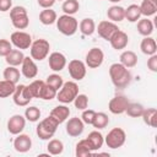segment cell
I'll use <instances>...</instances> for the list:
<instances>
[{
	"instance_id": "74e56055",
	"label": "cell",
	"mask_w": 157,
	"mask_h": 157,
	"mask_svg": "<svg viewBox=\"0 0 157 157\" xmlns=\"http://www.w3.org/2000/svg\"><path fill=\"white\" fill-rule=\"evenodd\" d=\"M80 9V2L77 0H64L61 5V10L64 11L65 15H74Z\"/></svg>"
},
{
	"instance_id": "d4e9b609",
	"label": "cell",
	"mask_w": 157,
	"mask_h": 157,
	"mask_svg": "<svg viewBox=\"0 0 157 157\" xmlns=\"http://www.w3.org/2000/svg\"><path fill=\"white\" fill-rule=\"evenodd\" d=\"M140 6L141 16L150 17L157 12V0H142Z\"/></svg>"
},
{
	"instance_id": "44dd1931",
	"label": "cell",
	"mask_w": 157,
	"mask_h": 157,
	"mask_svg": "<svg viewBox=\"0 0 157 157\" xmlns=\"http://www.w3.org/2000/svg\"><path fill=\"white\" fill-rule=\"evenodd\" d=\"M86 140L88 141V144H90V146L92 148V152L93 151H98L103 146V144H104V137H103V135L97 129L91 131L88 134V136L86 137Z\"/></svg>"
},
{
	"instance_id": "2e32d148",
	"label": "cell",
	"mask_w": 157,
	"mask_h": 157,
	"mask_svg": "<svg viewBox=\"0 0 157 157\" xmlns=\"http://www.w3.org/2000/svg\"><path fill=\"white\" fill-rule=\"evenodd\" d=\"M26 126V118L21 114H15L7 120V130L12 135L21 134Z\"/></svg>"
},
{
	"instance_id": "7a4b0ae2",
	"label": "cell",
	"mask_w": 157,
	"mask_h": 157,
	"mask_svg": "<svg viewBox=\"0 0 157 157\" xmlns=\"http://www.w3.org/2000/svg\"><path fill=\"white\" fill-rule=\"evenodd\" d=\"M58 126L59 123L52 115H48L47 118L39 121V124L36 128V134L40 140H50L54 136Z\"/></svg>"
},
{
	"instance_id": "7c38bea8",
	"label": "cell",
	"mask_w": 157,
	"mask_h": 157,
	"mask_svg": "<svg viewBox=\"0 0 157 157\" xmlns=\"http://www.w3.org/2000/svg\"><path fill=\"white\" fill-rule=\"evenodd\" d=\"M119 29V27L117 26L115 22H112V21H101L98 23V26H96V31L98 32V36L102 37L103 39L108 40L112 38V36Z\"/></svg>"
},
{
	"instance_id": "e575fe53",
	"label": "cell",
	"mask_w": 157,
	"mask_h": 157,
	"mask_svg": "<svg viewBox=\"0 0 157 157\" xmlns=\"http://www.w3.org/2000/svg\"><path fill=\"white\" fill-rule=\"evenodd\" d=\"M16 88V83L7 81V80H1L0 81V98H6L12 96V93L15 92Z\"/></svg>"
},
{
	"instance_id": "4dcf8cb0",
	"label": "cell",
	"mask_w": 157,
	"mask_h": 157,
	"mask_svg": "<svg viewBox=\"0 0 157 157\" xmlns=\"http://www.w3.org/2000/svg\"><path fill=\"white\" fill-rule=\"evenodd\" d=\"M56 18H58L56 12L54 10H52V9H44L39 13V21H40V23H43L45 26H49V25L55 23L56 22Z\"/></svg>"
},
{
	"instance_id": "ab89813d",
	"label": "cell",
	"mask_w": 157,
	"mask_h": 157,
	"mask_svg": "<svg viewBox=\"0 0 157 157\" xmlns=\"http://www.w3.org/2000/svg\"><path fill=\"white\" fill-rule=\"evenodd\" d=\"M25 118H26V120H28L31 123L38 121L39 118H40V110H39V108H37L36 105H32V107L26 108V110H25Z\"/></svg>"
},
{
	"instance_id": "60d3db41",
	"label": "cell",
	"mask_w": 157,
	"mask_h": 157,
	"mask_svg": "<svg viewBox=\"0 0 157 157\" xmlns=\"http://www.w3.org/2000/svg\"><path fill=\"white\" fill-rule=\"evenodd\" d=\"M45 83L49 85V86H52L54 90L59 91V90L61 88L63 83H64V80H63V77H61L59 74H52V75H49V76L47 77Z\"/></svg>"
},
{
	"instance_id": "bcb514c9",
	"label": "cell",
	"mask_w": 157,
	"mask_h": 157,
	"mask_svg": "<svg viewBox=\"0 0 157 157\" xmlns=\"http://www.w3.org/2000/svg\"><path fill=\"white\" fill-rule=\"evenodd\" d=\"M147 67L152 72H157V55H150V59L147 60Z\"/></svg>"
},
{
	"instance_id": "9a60e30c",
	"label": "cell",
	"mask_w": 157,
	"mask_h": 157,
	"mask_svg": "<svg viewBox=\"0 0 157 157\" xmlns=\"http://www.w3.org/2000/svg\"><path fill=\"white\" fill-rule=\"evenodd\" d=\"M129 104V99L125 96H115L108 103V109L113 114H123Z\"/></svg>"
},
{
	"instance_id": "ac0fdd59",
	"label": "cell",
	"mask_w": 157,
	"mask_h": 157,
	"mask_svg": "<svg viewBox=\"0 0 157 157\" xmlns=\"http://www.w3.org/2000/svg\"><path fill=\"white\" fill-rule=\"evenodd\" d=\"M109 43H110V45H112V48L113 49H115V50H121V49H125L126 48V45H128V43H129V37H128V34L124 32V31H121L120 28L112 36V38L109 39Z\"/></svg>"
},
{
	"instance_id": "f1b7e54d",
	"label": "cell",
	"mask_w": 157,
	"mask_h": 157,
	"mask_svg": "<svg viewBox=\"0 0 157 157\" xmlns=\"http://www.w3.org/2000/svg\"><path fill=\"white\" fill-rule=\"evenodd\" d=\"M144 123L151 128H156L157 126V109L156 108H145L144 113L141 115Z\"/></svg>"
},
{
	"instance_id": "8fae6325",
	"label": "cell",
	"mask_w": 157,
	"mask_h": 157,
	"mask_svg": "<svg viewBox=\"0 0 157 157\" xmlns=\"http://www.w3.org/2000/svg\"><path fill=\"white\" fill-rule=\"evenodd\" d=\"M67 70H69V75L75 81H81L86 76V64L78 59L70 60L67 65Z\"/></svg>"
},
{
	"instance_id": "b9f144b4",
	"label": "cell",
	"mask_w": 157,
	"mask_h": 157,
	"mask_svg": "<svg viewBox=\"0 0 157 157\" xmlns=\"http://www.w3.org/2000/svg\"><path fill=\"white\" fill-rule=\"evenodd\" d=\"M56 90H54L52 86H49V85H47V83H44V86H43V88H42V92H40V96H39V98L40 99H44V101H50V99H53V98H55L56 97Z\"/></svg>"
},
{
	"instance_id": "d6986e66",
	"label": "cell",
	"mask_w": 157,
	"mask_h": 157,
	"mask_svg": "<svg viewBox=\"0 0 157 157\" xmlns=\"http://www.w3.org/2000/svg\"><path fill=\"white\" fill-rule=\"evenodd\" d=\"M32 147V139L27 134H17L15 140H13V148L20 152L25 153L28 152Z\"/></svg>"
},
{
	"instance_id": "277c9868",
	"label": "cell",
	"mask_w": 157,
	"mask_h": 157,
	"mask_svg": "<svg viewBox=\"0 0 157 157\" xmlns=\"http://www.w3.org/2000/svg\"><path fill=\"white\" fill-rule=\"evenodd\" d=\"M78 94V86L75 81L64 82L61 88L56 92V99L64 104H69L74 102L76 96Z\"/></svg>"
},
{
	"instance_id": "3957f363",
	"label": "cell",
	"mask_w": 157,
	"mask_h": 157,
	"mask_svg": "<svg viewBox=\"0 0 157 157\" xmlns=\"http://www.w3.org/2000/svg\"><path fill=\"white\" fill-rule=\"evenodd\" d=\"M56 28L64 36H72L78 29V22L72 15H61L56 18Z\"/></svg>"
},
{
	"instance_id": "d590c367",
	"label": "cell",
	"mask_w": 157,
	"mask_h": 157,
	"mask_svg": "<svg viewBox=\"0 0 157 157\" xmlns=\"http://www.w3.org/2000/svg\"><path fill=\"white\" fill-rule=\"evenodd\" d=\"M144 109L145 108H144L142 104L136 103V102H132V103L129 102V104H128V107L125 109V113L131 118H140L142 115V113H144Z\"/></svg>"
},
{
	"instance_id": "603a6c76",
	"label": "cell",
	"mask_w": 157,
	"mask_h": 157,
	"mask_svg": "<svg viewBox=\"0 0 157 157\" xmlns=\"http://www.w3.org/2000/svg\"><path fill=\"white\" fill-rule=\"evenodd\" d=\"M140 49L144 54L146 55H153L156 54L157 52V44H156V40L152 38V37H144V39L141 40L140 43Z\"/></svg>"
},
{
	"instance_id": "8d00e7d4",
	"label": "cell",
	"mask_w": 157,
	"mask_h": 157,
	"mask_svg": "<svg viewBox=\"0 0 157 157\" xmlns=\"http://www.w3.org/2000/svg\"><path fill=\"white\" fill-rule=\"evenodd\" d=\"M108 124H109V118H108V115H107L105 113H103V112H99V113L96 112L94 119H93V121H92L93 128L97 129V130H101V129H104Z\"/></svg>"
},
{
	"instance_id": "7402d4cb",
	"label": "cell",
	"mask_w": 157,
	"mask_h": 157,
	"mask_svg": "<svg viewBox=\"0 0 157 157\" xmlns=\"http://www.w3.org/2000/svg\"><path fill=\"white\" fill-rule=\"evenodd\" d=\"M49 115H52L59 124H61V123H64L66 119H69L70 109H69V107H66L65 104H63V105H56V107H54V108L52 109V112H50Z\"/></svg>"
},
{
	"instance_id": "f546056e",
	"label": "cell",
	"mask_w": 157,
	"mask_h": 157,
	"mask_svg": "<svg viewBox=\"0 0 157 157\" xmlns=\"http://www.w3.org/2000/svg\"><path fill=\"white\" fill-rule=\"evenodd\" d=\"M75 155H76V157H88V156L92 155V148H91V146H90V144L86 139L80 140L76 144Z\"/></svg>"
},
{
	"instance_id": "1f68e13d",
	"label": "cell",
	"mask_w": 157,
	"mask_h": 157,
	"mask_svg": "<svg viewBox=\"0 0 157 157\" xmlns=\"http://www.w3.org/2000/svg\"><path fill=\"white\" fill-rule=\"evenodd\" d=\"M141 17L140 6L136 4H131L125 9V20L129 22H137Z\"/></svg>"
},
{
	"instance_id": "d6a6232c",
	"label": "cell",
	"mask_w": 157,
	"mask_h": 157,
	"mask_svg": "<svg viewBox=\"0 0 157 157\" xmlns=\"http://www.w3.org/2000/svg\"><path fill=\"white\" fill-rule=\"evenodd\" d=\"M2 76L5 80L7 81H11L13 83L17 85V82L20 81V70L17 69V66H11V65H7L5 69H4V72H2Z\"/></svg>"
},
{
	"instance_id": "30bf717a",
	"label": "cell",
	"mask_w": 157,
	"mask_h": 157,
	"mask_svg": "<svg viewBox=\"0 0 157 157\" xmlns=\"http://www.w3.org/2000/svg\"><path fill=\"white\" fill-rule=\"evenodd\" d=\"M103 60H104V53L102 52V49L93 47L87 52L85 58V64L91 69H97L102 65Z\"/></svg>"
},
{
	"instance_id": "9c48e42d",
	"label": "cell",
	"mask_w": 157,
	"mask_h": 157,
	"mask_svg": "<svg viewBox=\"0 0 157 157\" xmlns=\"http://www.w3.org/2000/svg\"><path fill=\"white\" fill-rule=\"evenodd\" d=\"M10 42L12 45H15L17 49H28L32 44V37L29 33L23 31H15L10 36Z\"/></svg>"
},
{
	"instance_id": "6da1fadb",
	"label": "cell",
	"mask_w": 157,
	"mask_h": 157,
	"mask_svg": "<svg viewBox=\"0 0 157 157\" xmlns=\"http://www.w3.org/2000/svg\"><path fill=\"white\" fill-rule=\"evenodd\" d=\"M109 76L112 83L117 88H125L131 82V72L120 63H114L109 66Z\"/></svg>"
},
{
	"instance_id": "4fadbf2b",
	"label": "cell",
	"mask_w": 157,
	"mask_h": 157,
	"mask_svg": "<svg viewBox=\"0 0 157 157\" xmlns=\"http://www.w3.org/2000/svg\"><path fill=\"white\" fill-rule=\"evenodd\" d=\"M83 129H85V124L83 121L81 120V118L78 117H74V118H70L66 123V126H65V130H66V134L71 137H77L80 136L82 132H83Z\"/></svg>"
},
{
	"instance_id": "5bb4252c",
	"label": "cell",
	"mask_w": 157,
	"mask_h": 157,
	"mask_svg": "<svg viewBox=\"0 0 157 157\" xmlns=\"http://www.w3.org/2000/svg\"><path fill=\"white\" fill-rule=\"evenodd\" d=\"M48 65L54 72H59L66 66V56L60 52H53L48 58Z\"/></svg>"
},
{
	"instance_id": "f907efd6",
	"label": "cell",
	"mask_w": 157,
	"mask_h": 157,
	"mask_svg": "<svg viewBox=\"0 0 157 157\" xmlns=\"http://www.w3.org/2000/svg\"><path fill=\"white\" fill-rule=\"evenodd\" d=\"M60 1H61V0H60Z\"/></svg>"
},
{
	"instance_id": "ffe728a7",
	"label": "cell",
	"mask_w": 157,
	"mask_h": 157,
	"mask_svg": "<svg viewBox=\"0 0 157 157\" xmlns=\"http://www.w3.org/2000/svg\"><path fill=\"white\" fill-rule=\"evenodd\" d=\"M107 17L112 22H121L125 20V9L119 5H113L107 10Z\"/></svg>"
},
{
	"instance_id": "836d02e7",
	"label": "cell",
	"mask_w": 157,
	"mask_h": 157,
	"mask_svg": "<svg viewBox=\"0 0 157 157\" xmlns=\"http://www.w3.org/2000/svg\"><path fill=\"white\" fill-rule=\"evenodd\" d=\"M47 150H48V153L52 155V156H58V155H61L63 151H64V144L61 140H58V139H50L48 145H47Z\"/></svg>"
},
{
	"instance_id": "cb8c5ba5",
	"label": "cell",
	"mask_w": 157,
	"mask_h": 157,
	"mask_svg": "<svg viewBox=\"0 0 157 157\" xmlns=\"http://www.w3.org/2000/svg\"><path fill=\"white\" fill-rule=\"evenodd\" d=\"M23 58H25V55H23L22 50H20V49L16 48V49H11L10 50V53L5 56V61L7 63V65L18 66V65L22 64Z\"/></svg>"
},
{
	"instance_id": "ba28073f",
	"label": "cell",
	"mask_w": 157,
	"mask_h": 157,
	"mask_svg": "<svg viewBox=\"0 0 157 157\" xmlns=\"http://www.w3.org/2000/svg\"><path fill=\"white\" fill-rule=\"evenodd\" d=\"M13 103L18 107H26L29 104V102L33 99L32 94L28 91V87L26 85H16L15 92L12 93Z\"/></svg>"
},
{
	"instance_id": "7bdbcfd3",
	"label": "cell",
	"mask_w": 157,
	"mask_h": 157,
	"mask_svg": "<svg viewBox=\"0 0 157 157\" xmlns=\"http://www.w3.org/2000/svg\"><path fill=\"white\" fill-rule=\"evenodd\" d=\"M74 105L76 109L78 110H83L88 107V97L83 93H78L76 96V98L74 99Z\"/></svg>"
},
{
	"instance_id": "f35d334b",
	"label": "cell",
	"mask_w": 157,
	"mask_h": 157,
	"mask_svg": "<svg viewBox=\"0 0 157 157\" xmlns=\"http://www.w3.org/2000/svg\"><path fill=\"white\" fill-rule=\"evenodd\" d=\"M44 83H45V81H42V80H34V81H32V82L27 86V87H28V91H29V93L32 94L33 98H39Z\"/></svg>"
},
{
	"instance_id": "f6af8a7d",
	"label": "cell",
	"mask_w": 157,
	"mask_h": 157,
	"mask_svg": "<svg viewBox=\"0 0 157 157\" xmlns=\"http://www.w3.org/2000/svg\"><path fill=\"white\" fill-rule=\"evenodd\" d=\"M12 49V44L7 39H0V56H6Z\"/></svg>"
},
{
	"instance_id": "8992f818",
	"label": "cell",
	"mask_w": 157,
	"mask_h": 157,
	"mask_svg": "<svg viewBox=\"0 0 157 157\" xmlns=\"http://www.w3.org/2000/svg\"><path fill=\"white\" fill-rule=\"evenodd\" d=\"M49 49H50V44H49V42L47 39H43V38L36 39L34 42H32V44L29 47L31 58L33 60L42 61L48 56Z\"/></svg>"
},
{
	"instance_id": "83f0119b",
	"label": "cell",
	"mask_w": 157,
	"mask_h": 157,
	"mask_svg": "<svg viewBox=\"0 0 157 157\" xmlns=\"http://www.w3.org/2000/svg\"><path fill=\"white\" fill-rule=\"evenodd\" d=\"M78 28L83 36H92L96 32V22L93 21V18L86 17L81 20V22L78 23Z\"/></svg>"
},
{
	"instance_id": "681fc988",
	"label": "cell",
	"mask_w": 157,
	"mask_h": 157,
	"mask_svg": "<svg viewBox=\"0 0 157 157\" xmlns=\"http://www.w3.org/2000/svg\"><path fill=\"white\" fill-rule=\"evenodd\" d=\"M108 1H110V2H119V1H121V0H108Z\"/></svg>"
},
{
	"instance_id": "e0dca14e",
	"label": "cell",
	"mask_w": 157,
	"mask_h": 157,
	"mask_svg": "<svg viewBox=\"0 0 157 157\" xmlns=\"http://www.w3.org/2000/svg\"><path fill=\"white\" fill-rule=\"evenodd\" d=\"M21 74L26 78H34L38 74V66L31 56H25L21 64Z\"/></svg>"
},
{
	"instance_id": "52a82bcc",
	"label": "cell",
	"mask_w": 157,
	"mask_h": 157,
	"mask_svg": "<svg viewBox=\"0 0 157 157\" xmlns=\"http://www.w3.org/2000/svg\"><path fill=\"white\" fill-rule=\"evenodd\" d=\"M125 140H126V134L121 128H113L104 137L105 145L112 150L121 147L125 144Z\"/></svg>"
},
{
	"instance_id": "c3c4849f",
	"label": "cell",
	"mask_w": 157,
	"mask_h": 157,
	"mask_svg": "<svg viewBox=\"0 0 157 157\" xmlns=\"http://www.w3.org/2000/svg\"><path fill=\"white\" fill-rule=\"evenodd\" d=\"M37 1H38V5L40 7H43V9H50L55 4L56 0H37Z\"/></svg>"
},
{
	"instance_id": "ee69618b",
	"label": "cell",
	"mask_w": 157,
	"mask_h": 157,
	"mask_svg": "<svg viewBox=\"0 0 157 157\" xmlns=\"http://www.w3.org/2000/svg\"><path fill=\"white\" fill-rule=\"evenodd\" d=\"M94 115H96V112L93 109H83L82 110V114H81V120L83 121V124H88V125H92V121L94 119Z\"/></svg>"
},
{
	"instance_id": "5b68a950",
	"label": "cell",
	"mask_w": 157,
	"mask_h": 157,
	"mask_svg": "<svg viewBox=\"0 0 157 157\" xmlns=\"http://www.w3.org/2000/svg\"><path fill=\"white\" fill-rule=\"evenodd\" d=\"M10 18L12 22V26L16 29H25L29 25V18L26 7L23 6H13L10 10Z\"/></svg>"
},
{
	"instance_id": "7dc6e473",
	"label": "cell",
	"mask_w": 157,
	"mask_h": 157,
	"mask_svg": "<svg viewBox=\"0 0 157 157\" xmlns=\"http://www.w3.org/2000/svg\"><path fill=\"white\" fill-rule=\"evenodd\" d=\"M12 7V0H0V11L6 12L10 11Z\"/></svg>"
},
{
	"instance_id": "484cf974",
	"label": "cell",
	"mask_w": 157,
	"mask_h": 157,
	"mask_svg": "<svg viewBox=\"0 0 157 157\" xmlns=\"http://www.w3.org/2000/svg\"><path fill=\"white\" fill-rule=\"evenodd\" d=\"M137 32L144 36V37H148L152 34L153 32V23L151 20H148V17L145 18H140L137 21Z\"/></svg>"
},
{
	"instance_id": "4316f807",
	"label": "cell",
	"mask_w": 157,
	"mask_h": 157,
	"mask_svg": "<svg viewBox=\"0 0 157 157\" xmlns=\"http://www.w3.org/2000/svg\"><path fill=\"white\" fill-rule=\"evenodd\" d=\"M119 59H120V64H123L128 69L134 67L137 64V55L132 50H124L120 54Z\"/></svg>"
}]
</instances>
